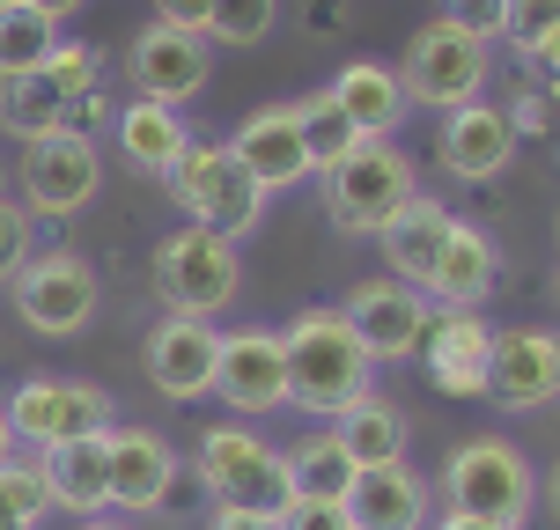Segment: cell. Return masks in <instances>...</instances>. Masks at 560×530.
<instances>
[{"label": "cell", "mask_w": 560, "mask_h": 530, "mask_svg": "<svg viewBox=\"0 0 560 530\" xmlns=\"http://www.w3.org/2000/svg\"><path fill=\"white\" fill-rule=\"evenodd\" d=\"M280 368H288V405H303L317 420H339L376 376V362L362 354V339L339 309H303L280 332Z\"/></svg>", "instance_id": "6da1fadb"}, {"label": "cell", "mask_w": 560, "mask_h": 530, "mask_svg": "<svg viewBox=\"0 0 560 530\" xmlns=\"http://www.w3.org/2000/svg\"><path fill=\"white\" fill-rule=\"evenodd\" d=\"M428 486L443 494V516H479V523H516L524 530L532 508H538V472L509 435H472V443H457Z\"/></svg>", "instance_id": "7a4b0ae2"}, {"label": "cell", "mask_w": 560, "mask_h": 530, "mask_svg": "<svg viewBox=\"0 0 560 530\" xmlns=\"http://www.w3.org/2000/svg\"><path fill=\"white\" fill-rule=\"evenodd\" d=\"M148 280H155V303H163L170 317H207V325H214V317L244 295V258H236L229 236L185 222V228H170L163 244H155Z\"/></svg>", "instance_id": "3957f363"}, {"label": "cell", "mask_w": 560, "mask_h": 530, "mask_svg": "<svg viewBox=\"0 0 560 530\" xmlns=\"http://www.w3.org/2000/svg\"><path fill=\"white\" fill-rule=\"evenodd\" d=\"M413 192H420V169H413L406 148H392V140H362L339 169L317 177L325 222H332L339 236H384V222H392Z\"/></svg>", "instance_id": "277c9868"}, {"label": "cell", "mask_w": 560, "mask_h": 530, "mask_svg": "<svg viewBox=\"0 0 560 530\" xmlns=\"http://www.w3.org/2000/svg\"><path fill=\"white\" fill-rule=\"evenodd\" d=\"M104 192V148L96 133H45L23 148V163H15V207H23L30 222H74L89 199Z\"/></svg>", "instance_id": "5b68a950"}, {"label": "cell", "mask_w": 560, "mask_h": 530, "mask_svg": "<svg viewBox=\"0 0 560 530\" xmlns=\"http://www.w3.org/2000/svg\"><path fill=\"white\" fill-rule=\"evenodd\" d=\"M163 192L185 207L192 228H214V236H229V244L252 236L258 214H266V192L236 169V155H229L222 140H192V148L177 155V169L163 177Z\"/></svg>", "instance_id": "8992f818"}, {"label": "cell", "mask_w": 560, "mask_h": 530, "mask_svg": "<svg viewBox=\"0 0 560 530\" xmlns=\"http://www.w3.org/2000/svg\"><path fill=\"white\" fill-rule=\"evenodd\" d=\"M192 479L207 486V502H229V508H266V516H280V508L295 502L288 494V472H280V449L266 435H252V427H236V420H214L199 435Z\"/></svg>", "instance_id": "52a82bcc"}, {"label": "cell", "mask_w": 560, "mask_h": 530, "mask_svg": "<svg viewBox=\"0 0 560 530\" xmlns=\"http://www.w3.org/2000/svg\"><path fill=\"white\" fill-rule=\"evenodd\" d=\"M398 82H406V104L465 111V104H479L487 82H494V45H479V37H465V30H450V23H420L413 45H406Z\"/></svg>", "instance_id": "ba28073f"}, {"label": "cell", "mask_w": 560, "mask_h": 530, "mask_svg": "<svg viewBox=\"0 0 560 530\" xmlns=\"http://www.w3.org/2000/svg\"><path fill=\"white\" fill-rule=\"evenodd\" d=\"M8 287H15V317L45 339L89 332L96 309H104V280H96V266L82 251H30V266Z\"/></svg>", "instance_id": "9c48e42d"}, {"label": "cell", "mask_w": 560, "mask_h": 530, "mask_svg": "<svg viewBox=\"0 0 560 530\" xmlns=\"http://www.w3.org/2000/svg\"><path fill=\"white\" fill-rule=\"evenodd\" d=\"M0 413L15 427V443H30V449L74 443V435H104L118 420L112 391H104V384H82V376H23Z\"/></svg>", "instance_id": "30bf717a"}, {"label": "cell", "mask_w": 560, "mask_h": 530, "mask_svg": "<svg viewBox=\"0 0 560 530\" xmlns=\"http://www.w3.org/2000/svg\"><path fill=\"white\" fill-rule=\"evenodd\" d=\"M339 317L354 325V339H362L369 362H406V354H420L435 303H428L420 287H406V280L376 273V280H354V287L339 295Z\"/></svg>", "instance_id": "8fae6325"}, {"label": "cell", "mask_w": 560, "mask_h": 530, "mask_svg": "<svg viewBox=\"0 0 560 530\" xmlns=\"http://www.w3.org/2000/svg\"><path fill=\"white\" fill-rule=\"evenodd\" d=\"M214 362H222V332L207 325V317H155L148 339H140V368H148V384L170 398V405H199V398H214Z\"/></svg>", "instance_id": "7c38bea8"}, {"label": "cell", "mask_w": 560, "mask_h": 530, "mask_svg": "<svg viewBox=\"0 0 560 530\" xmlns=\"http://www.w3.org/2000/svg\"><path fill=\"white\" fill-rule=\"evenodd\" d=\"M126 82H133V96H148V104H192L199 89L214 82V45L199 37V30H170V23H148L126 45Z\"/></svg>", "instance_id": "4fadbf2b"}, {"label": "cell", "mask_w": 560, "mask_h": 530, "mask_svg": "<svg viewBox=\"0 0 560 530\" xmlns=\"http://www.w3.org/2000/svg\"><path fill=\"white\" fill-rule=\"evenodd\" d=\"M487 398L502 413L560 405V332H546V325H502L494 346H487Z\"/></svg>", "instance_id": "5bb4252c"}, {"label": "cell", "mask_w": 560, "mask_h": 530, "mask_svg": "<svg viewBox=\"0 0 560 530\" xmlns=\"http://www.w3.org/2000/svg\"><path fill=\"white\" fill-rule=\"evenodd\" d=\"M229 155H236V169L252 177L258 192H295V185H310V155H303V111L295 104H258L236 133L222 140Z\"/></svg>", "instance_id": "9a60e30c"}, {"label": "cell", "mask_w": 560, "mask_h": 530, "mask_svg": "<svg viewBox=\"0 0 560 530\" xmlns=\"http://www.w3.org/2000/svg\"><path fill=\"white\" fill-rule=\"evenodd\" d=\"M214 398L229 413H280L288 405V368H280V332L266 325H244V332H222V362H214Z\"/></svg>", "instance_id": "2e32d148"}, {"label": "cell", "mask_w": 560, "mask_h": 530, "mask_svg": "<svg viewBox=\"0 0 560 530\" xmlns=\"http://www.w3.org/2000/svg\"><path fill=\"white\" fill-rule=\"evenodd\" d=\"M516 163V133H509L502 104H465V111H443L435 126V169L450 185H494L502 169Z\"/></svg>", "instance_id": "e0dca14e"}, {"label": "cell", "mask_w": 560, "mask_h": 530, "mask_svg": "<svg viewBox=\"0 0 560 530\" xmlns=\"http://www.w3.org/2000/svg\"><path fill=\"white\" fill-rule=\"evenodd\" d=\"M104 457H112V508L118 516H155V508L177 502V449L155 427H118L112 420Z\"/></svg>", "instance_id": "ac0fdd59"}, {"label": "cell", "mask_w": 560, "mask_h": 530, "mask_svg": "<svg viewBox=\"0 0 560 530\" xmlns=\"http://www.w3.org/2000/svg\"><path fill=\"white\" fill-rule=\"evenodd\" d=\"M487 346H494V332L479 309H435L428 339H420L428 384L443 398H487Z\"/></svg>", "instance_id": "d6986e66"}, {"label": "cell", "mask_w": 560, "mask_h": 530, "mask_svg": "<svg viewBox=\"0 0 560 530\" xmlns=\"http://www.w3.org/2000/svg\"><path fill=\"white\" fill-rule=\"evenodd\" d=\"M494 280H502V244L487 236V228L472 222H450L443 251H435V266H428V303L435 309H479L487 295H494Z\"/></svg>", "instance_id": "ffe728a7"}, {"label": "cell", "mask_w": 560, "mask_h": 530, "mask_svg": "<svg viewBox=\"0 0 560 530\" xmlns=\"http://www.w3.org/2000/svg\"><path fill=\"white\" fill-rule=\"evenodd\" d=\"M428 508H435V486L413 464H369L347 486V523L354 530H428Z\"/></svg>", "instance_id": "44dd1931"}, {"label": "cell", "mask_w": 560, "mask_h": 530, "mask_svg": "<svg viewBox=\"0 0 560 530\" xmlns=\"http://www.w3.org/2000/svg\"><path fill=\"white\" fill-rule=\"evenodd\" d=\"M104 435H74V443L37 449L45 486H52V508H67V516H112V457H104Z\"/></svg>", "instance_id": "7402d4cb"}, {"label": "cell", "mask_w": 560, "mask_h": 530, "mask_svg": "<svg viewBox=\"0 0 560 530\" xmlns=\"http://www.w3.org/2000/svg\"><path fill=\"white\" fill-rule=\"evenodd\" d=\"M332 104L354 118L362 140H392L398 126H406V111H413L398 67H384V59H347V67L332 74Z\"/></svg>", "instance_id": "603a6c76"}, {"label": "cell", "mask_w": 560, "mask_h": 530, "mask_svg": "<svg viewBox=\"0 0 560 530\" xmlns=\"http://www.w3.org/2000/svg\"><path fill=\"white\" fill-rule=\"evenodd\" d=\"M112 126H118V163L140 169V177H170L177 155L192 148V126H185L177 104H148V96H133Z\"/></svg>", "instance_id": "cb8c5ba5"}, {"label": "cell", "mask_w": 560, "mask_h": 530, "mask_svg": "<svg viewBox=\"0 0 560 530\" xmlns=\"http://www.w3.org/2000/svg\"><path fill=\"white\" fill-rule=\"evenodd\" d=\"M450 214L435 192H413L406 207H398L392 222H384V266H392V280H406V287H428V266H435V251H443V236H450Z\"/></svg>", "instance_id": "d4e9b609"}, {"label": "cell", "mask_w": 560, "mask_h": 530, "mask_svg": "<svg viewBox=\"0 0 560 530\" xmlns=\"http://www.w3.org/2000/svg\"><path fill=\"white\" fill-rule=\"evenodd\" d=\"M332 435L347 443V457H354V472H369V464H406V413H398L392 398H376V391H362L347 413L332 420Z\"/></svg>", "instance_id": "484cf974"}, {"label": "cell", "mask_w": 560, "mask_h": 530, "mask_svg": "<svg viewBox=\"0 0 560 530\" xmlns=\"http://www.w3.org/2000/svg\"><path fill=\"white\" fill-rule=\"evenodd\" d=\"M280 472H288V494L295 502H347V486H354V457L339 443L332 427H317L303 443L280 457Z\"/></svg>", "instance_id": "4316f807"}, {"label": "cell", "mask_w": 560, "mask_h": 530, "mask_svg": "<svg viewBox=\"0 0 560 530\" xmlns=\"http://www.w3.org/2000/svg\"><path fill=\"white\" fill-rule=\"evenodd\" d=\"M0 133L8 140H45V133H67V96L52 89V74H8L0 82Z\"/></svg>", "instance_id": "83f0119b"}, {"label": "cell", "mask_w": 560, "mask_h": 530, "mask_svg": "<svg viewBox=\"0 0 560 530\" xmlns=\"http://www.w3.org/2000/svg\"><path fill=\"white\" fill-rule=\"evenodd\" d=\"M295 111H303V155H310V177L339 169L347 155H354V148H362L354 118L332 104V89H310V96H295Z\"/></svg>", "instance_id": "f1b7e54d"}, {"label": "cell", "mask_w": 560, "mask_h": 530, "mask_svg": "<svg viewBox=\"0 0 560 530\" xmlns=\"http://www.w3.org/2000/svg\"><path fill=\"white\" fill-rule=\"evenodd\" d=\"M59 45V23H45L37 8H8L0 15V82L8 74H37Z\"/></svg>", "instance_id": "f546056e"}, {"label": "cell", "mask_w": 560, "mask_h": 530, "mask_svg": "<svg viewBox=\"0 0 560 530\" xmlns=\"http://www.w3.org/2000/svg\"><path fill=\"white\" fill-rule=\"evenodd\" d=\"M280 23V0H214V15H207V45H222V52H252L266 45Z\"/></svg>", "instance_id": "4dcf8cb0"}, {"label": "cell", "mask_w": 560, "mask_h": 530, "mask_svg": "<svg viewBox=\"0 0 560 530\" xmlns=\"http://www.w3.org/2000/svg\"><path fill=\"white\" fill-rule=\"evenodd\" d=\"M0 502L15 508L23 523H45V516H52V486H45V464L15 449V457L0 464Z\"/></svg>", "instance_id": "1f68e13d"}, {"label": "cell", "mask_w": 560, "mask_h": 530, "mask_svg": "<svg viewBox=\"0 0 560 530\" xmlns=\"http://www.w3.org/2000/svg\"><path fill=\"white\" fill-rule=\"evenodd\" d=\"M45 74H52V89L67 96V104H74L82 89L104 82V52H96V45H82V37H59L52 59H45Z\"/></svg>", "instance_id": "d6a6232c"}, {"label": "cell", "mask_w": 560, "mask_h": 530, "mask_svg": "<svg viewBox=\"0 0 560 530\" xmlns=\"http://www.w3.org/2000/svg\"><path fill=\"white\" fill-rule=\"evenodd\" d=\"M502 118H509V133H516V148H524V140H553V133H560V118H553V89L532 82V74H524V89H516V96L502 104Z\"/></svg>", "instance_id": "836d02e7"}, {"label": "cell", "mask_w": 560, "mask_h": 530, "mask_svg": "<svg viewBox=\"0 0 560 530\" xmlns=\"http://www.w3.org/2000/svg\"><path fill=\"white\" fill-rule=\"evenodd\" d=\"M546 30H560V0H502V45H516V59L532 52Z\"/></svg>", "instance_id": "e575fe53"}, {"label": "cell", "mask_w": 560, "mask_h": 530, "mask_svg": "<svg viewBox=\"0 0 560 530\" xmlns=\"http://www.w3.org/2000/svg\"><path fill=\"white\" fill-rule=\"evenodd\" d=\"M435 23L465 30L479 45H502V0H435Z\"/></svg>", "instance_id": "d590c367"}, {"label": "cell", "mask_w": 560, "mask_h": 530, "mask_svg": "<svg viewBox=\"0 0 560 530\" xmlns=\"http://www.w3.org/2000/svg\"><path fill=\"white\" fill-rule=\"evenodd\" d=\"M30 251H37V228H30V214L15 207V199L0 192V280H15V273H23Z\"/></svg>", "instance_id": "8d00e7d4"}, {"label": "cell", "mask_w": 560, "mask_h": 530, "mask_svg": "<svg viewBox=\"0 0 560 530\" xmlns=\"http://www.w3.org/2000/svg\"><path fill=\"white\" fill-rule=\"evenodd\" d=\"M280 530H354V523H347V502H288Z\"/></svg>", "instance_id": "74e56055"}, {"label": "cell", "mask_w": 560, "mask_h": 530, "mask_svg": "<svg viewBox=\"0 0 560 530\" xmlns=\"http://www.w3.org/2000/svg\"><path fill=\"white\" fill-rule=\"evenodd\" d=\"M67 126H74V133H96V126H112V96H104V82L82 89V96L67 104Z\"/></svg>", "instance_id": "f35d334b"}, {"label": "cell", "mask_w": 560, "mask_h": 530, "mask_svg": "<svg viewBox=\"0 0 560 530\" xmlns=\"http://www.w3.org/2000/svg\"><path fill=\"white\" fill-rule=\"evenodd\" d=\"M207 15H214V0H155V23H170V30H199L207 37Z\"/></svg>", "instance_id": "ab89813d"}, {"label": "cell", "mask_w": 560, "mask_h": 530, "mask_svg": "<svg viewBox=\"0 0 560 530\" xmlns=\"http://www.w3.org/2000/svg\"><path fill=\"white\" fill-rule=\"evenodd\" d=\"M207 530H280V516H266V508H229V502H214V508H207Z\"/></svg>", "instance_id": "60d3db41"}, {"label": "cell", "mask_w": 560, "mask_h": 530, "mask_svg": "<svg viewBox=\"0 0 560 530\" xmlns=\"http://www.w3.org/2000/svg\"><path fill=\"white\" fill-rule=\"evenodd\" d=\"M524 67H532V82H546V89H560V30H546L532 52H524Z\"/></svg>", "instance_id": "b9f144b4"}, {"label": "cell", "mask_w": 560, "mask_h": 530, "mask_svg": "<svg viewBox=\"0 0 560 530\" xmlns=\"http://www.w3.org/2000/svg\"><path fill=\"white\" fill-rule=\"evenodd\" d=\"M23 8H37V15H45V23H67V15H82L89 0H23Z\"/></svg>", "instance_id": "7bdbcfd3"}, {"label": "cell", "mask_w": 560, "mask_h": 530, "mask_svg": "<svg viewBox=\"0 0 560 530\" xmlns=\"http://www.w3.org/2000/svg\"><path fill=\"white\" fill-rule=\"evenodd\" d=\"M538 502H546V508H553V516H560V457H553V464H546V479H538Z\"/></svg>", "instance_id": "ee69618b"}, {"label": "cell", "mask_w": 560, "mask_h": 530, "mask_svg": "<svg viewBox=\"0 0 560 530\" xmlns=\"http://www.w3.org/2000/svg\"><path fill=\"white\" fill-rule=\"evenodd\" d=\"M435 530H516V523H479V516H443Z\"/></svg>", "instance_id": "f6af8a7d"}, {"label": "cell", "mask_w": 560, "mask_h": 530, "mask_svg": "<svg viewBox=\"0 0 560 530\" xmlns=\"http://www.w3.org/2000/svg\"><path fill=\"white\" fill-rule=\"evenodd\" d=\"M82 530H140L133 516H82Z\"/></svg>", "instance_id": "bcb514c9"}, {"label": "cell", "mask_w": 560, "mask_h": 530, "mask_svg": "<svg viewBox=\"0 0 560 530\" xmlns=\"http://www.w3.org/2000/svg\"><path fill=\"white\" fill-rule=\"evenodd\" d=\"M15 457V427H8V413H0V464Z\"/></svg>", "instance_id": "7dc6e473"}, {"label": "cell", "mask_w": 560, "mask_h": 530, "mask_svg": "<svg viewBox=\"0 0 560 530\" xmlns=\"http://www.w3.org/2000/svg\"><path fill=\"white\" fill-rule=\"evenodd\" d=\"M0 530H37V523H23V516H15V508L0 502Z\"/></svg>", "instance_id": "c3c4849f"}, {"label": "cell", "mask_w": 560, "mask_h": 530, "mask_svg": "<svg viewBox=\"0 0 560 530\" xmlns=\"http://www.w3.org/2000/svg\"><path fill=\"white\" fill-rule=\"evenodd\" d=\"M8 8H23V0H0V15H8Z\"/></svg>", "instance_id": "681fc988"}, {"label": "cell", "mask_w": 560, "mask_h": 530, "mask_svg": "<svg viewBox=\"0 0 560 530\" xmlns=\"http://www.w3.org/2000/svg\"><path fill=\"white\" fill-rule=\"evenodd\" d=\"M553 118H560V89H553Z\"/></svg>", "instance_id": "f907efd6"}]
</instances>
